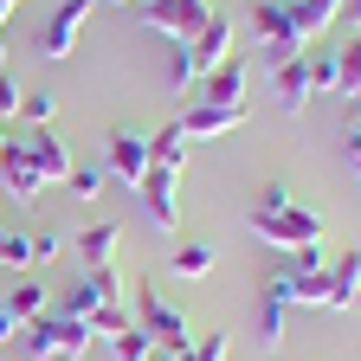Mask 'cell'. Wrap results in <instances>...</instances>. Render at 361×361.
Listing matches in <instances>:
<instances>
[{
    "mask_svg": "<svg viewBox=\"0 0 361 361\" xmlns=\"http://www.w3.org/2000/svg\"><path fill=\"white\" fill-rule=\"evenodd\" d=\"M252 233H258L271 252L297 258V252H310V245H323V213L303 207V200H290V207H252Z\"/></svg>",
    "mask_w": 361,
    "mask_h": 361,
    "instance_id": "obj_1",
    "label": "cell"
},
{
    "mask_svg": "<svg viewBox=\"0 0 361 361\" xmlns=\"http://www.w3.org/2000/svg\"><path fill=\"white\" fill-rule=\"evenodd\" d=\"M90 323H78V316H59V310H45V316H32V323L20 329V348L32 355V361H84L90 355Z\"/></svg>",
    "mask_w": 361,
    "mask_h": 361,
    "instance_id": "obj_2",
    "label": "cell"
},
{
    "mask_svg": "<svg viewBox=\"0 0 361 361\" xmlns=\"http://www.w3.org/2000/svg\"><path fill=\"white\" fill-rule=\"evenodd\" d=\"M135 329H149V342H155L161 355H188V348H194L188 316H180L155 284H135Z\"/></svg>",
    "mask_w": 361,
    "mask_h": 361,
    "instance_id": "obj_3",
    "label": "cell"
},
{
    "mask_svg": "<svg viewBox=\"0 0 361 361\" xmlns=\"http://www.w3.org/2000/svg\"><path fill=\"white\" fill-rule=\"evenodd\" d=\"M97 310H123V278H116V264L84 271V278L65 290V303H59V316H78V323H90Z\"/></svg>",
    "mask_w": 361,
    "mask_h": 361,
    "instance_id": "obj_4",
    "label": "cell"
},
{
    "mask_svg": "<svg viewBox=\"0 0 361 361\" xmlns=\"http://www.w3.org/2000/svg\"><path fill=\"white\" fill-rule=\"evenodd\" d=\"M252 32L264 39V52L271 59H303V32H297V20H290V0H258L252 7Z\"/></svg>",
    "mask_w": 361,
    "mask_h": 361,
    "instance_id": "obj_5",
    "label": "cell"
},
{
    "mask_svg": "<svg viewBox=\"0 0 361 361\" xmlns=\"http://www.w3.org/2000/svg\"><path fill=\"white\" fill-rule=\"evenodd\" d=\"M207 20H213L207 0H149V7H142V26L161 32V39H174V45H188Z\"/></svg>",
    "mask_w": 361,
    "mask_h": 361,
    "instance_id": "obj_6",
    "label": "cell"
},
{
    "mask_svg": "<svg viewBox=\"0 0 361 361\" xmlns=\"http://www.w3.org/2000/svg\"><path fill=\"white\" fill-rule=\"evenodd\" d=\"M45 188H52V180L39 174V161H32V149L20 142V135H7V149H0V194H13V200H39Z\"/></svg>",
    "mask_w": 361,
    "mask_h": 361,
    "instance_id": "obj_7",
    "label": "cell"
},
{
    "mask_svg": "<svg viewBox=\"0 0 361 361\" xmlns=\"http://www.w3.org/2000/svg\"><path fill=\"white\" fill-rule=\"evenodd\" d=\"M135 200H142V213H149L155 233H174V226H180V174L149 168V174H142V188H135Z\"/></svg>",
    "mask_w": 361,
    "mask_h": 361,
    "instance_id": "obj_8",
    "label": "cell"
},
{
    "mask_svg": "<svg viewBox=\"0 0 361 361\" xmlns=\"http://www.w3.org/2000/svg\"><path fill=\"white\" fill-rule=\"evenodd\" d=\"M90 7H97V0H65V7H59L52 20H45V32H39V52H45V59H71V45H78V32H84Z\"/></svg>",
    "mask_w": 361,
    "mask_h": 361,
    "instance_id": "obj_9",
    "label": "cell"
},
{
    "mask_svg": "<svg viewBox=\"0 0 361 361\" xmlns=\"http://www.w3.org/2000/svg\"><path fill=\"white\" fill-rule=\"evenodd\" d=\"M110 174L123 180L129 194L142 188V174H149V135H135V129H110Z\"/></svg>",
    "mask_w": 361,
    "mask_h": 361,
    "instance_id": "obj_10",
    "label": "cell"
},
{
    "mask_svg": "<svg viewBox=\"0 0 361 361\" xmlns=\"http://www.w3.org/2000/svg\"><path fill=\"white\" fill-rule=\"evenodd\" d=\"M188 59H194V71H200V78H207V71H219L226 59H233V20L213 13V20L188 39Z\"/></svg>",
    "mask_w": 361,
    "mask_h": 361,
    "instance_id": "obj_11",
    "label": "cell"
},
{
    "mask_svg": "<svg viewBox=\"0 0 361 361\" xmlns=\"http://www.w3.org/2000/svg\"><path fill=\"white\" fill-rule=\"evenodd\" d=\"M245 123V110L239 104H188V116H180V129H188V142H207V135H233Z\"/></svg>",
    "mask_w": 361,
    "mask_h": 361,
    "instance_id": "obj_12",
    "label": "cell"
},
{
    "mask_svg": "<svg viewBox=\"0 0 361 361\" xmlns=\"http://www.w3.org/2000/svg\"><path fill=\"white\" fill-rule=\"evenodd\" d=\"M20 142L32 149V161H39V174H45V180H65V174L78 168V161H71V149H65V135H59L52 123H39L32 135H20Z\"/></svg>",
    "mask_w": 361,
    "mask_h": 361,
    "instance_id": "obj_13",
    "label": "cell"
},
{
    "mask_svg": "<svg viewBox=\"0 0 361 361\" xmlns=\"http://www.w3.org/2000/svg\"><path fill=\"white\" fill-rule=\"evenodd\" d=\"M200 104H239V110H245V59H239V52L226 59L219 71L200 78Z\"/></svg>",
    "mask_w": 361,
    "mask_h": 361,
    "instance_id": "obj_14",
    "label": "cell"
},
{
    "mask_svg": "<svg viewBox=\"0 0 361 361\" xmlns=\"http://www.w3.org/2000/svg\"><path fill=\"white\" fill-rule=\"evenodd\" d=\"M361 297V245H342V258L329 264V303L323 310H355Z\"/></svg>",
    "mask_w": 361,
    "mask_h": 361,
    "instance_id": "obj_15",
    "label": "cell"
},
{
    "mask_svg": "<svg viewBox=\"0 0 361 361\" xmlns=\"http://www.w3.org/2000/svg\"><path fill=\"white\" fill-rule=\"evenodd\" d=\"M116 245H123V226H116V219H97V226H84V233H78V258H84V271H97V264H116Z\"/></svg>",
    "mask_w": 361,
    "mask_h": 361,
    "instance_id": "obj_16",
    "label": "cell"
},
{
    "mask_svg": "<svg viewBox=\"0 0 361 361\" xmlns=\"http://www.w3.org/2000/svg\"><path fill=\"white\" fill-rule=\"evenodd\" d=\"M271 90H278L284 110H303L310 104V59H278L271 65Z\"/></svg>",
    "mask_w": 361,
    "mask_h": 361,
    "instance_id": "obj_17",
    "label": "cell"
},
{
    "mask_svg": "<svg viewBox=\"0 0 361 361\" xmlns=\"http://www.w3.org/2000/svg\"><path fill=\"white\" fill-rule=\"evenodd\" d=\"M180 161H188V129H180V123H161V129L149 135V168L180 174Z\"/></svg>",
    "mask_w": 361,
    "mask_h": 361,
    "instance_id": "obj_18",
    "label": "cell"
},
{
    "mask_svg": "<svg viewBox=\"0 0 361 361\" xmlns=\"http://www.w3.org/2000/svg\"><path fill=\"white\" fill-rule=\"evenodd\" d=\"M336 13H342V0H290V20H297V32H303V39L329 32V26H336Z\"/></svg>",
    "mask_w": 361,
    "mask_h": 361,
    "instance_id": "obj_19",
    "label": "cell"
},
{
    "mask_svg": "<svg viewBox=\"0 0 361 361\" xmlns=\"http://www.w3.org/2000/svg\"><path fill=\"white\" fill-rule=\"evenodd\" d=\"M0 303H7L20 323H32V316H45V310H52V297H45V284H39V278H20V284L0 297Z\"/></svg>",
    "mask_w": 361,
    "mask_h": 361,
    "instance_id": "obj_20",
    "label": "cell"
},
{
    "mask_svg": "<svg viewBox=\"0 0 361 361\" xmlns=\"http://www.w3.org/2000/svg\"><path fill=\"white\" fill-rule=\"evenodd\" d=\"M213 264H219V252H213L207 239L174 245V278H213Z\"/></svg>",
    "mask_w": 361,
    "mask_h": 361,
    "instance_id": "obj_21",
    "label": "cell"
},
{
    "mask_svg": "<svg viewBox=\"0 0 361 361\" xmlns=\"http://www.w3.org/2000/svg\"><path fill=\"white\" fill-rule=\"evenodd\" d=\"M336 65H342V84H336V97H361V26L336 45Z\"/></svg>",
    "mask_w": 361,
    "mask_h": 361,
    "instance_id": "obj_22",
    "label": "cell"
},
{
    "mask_svg": "<svg viewBox=\"0 0 361 361\" xmlns=\"http://www.w3.org/2000/svg\"><path fill=\"white\" fill-rule=\"evenodd\" d=\"M110 355H116V361H149V355H161V348L149 342V329H135V323H129L123 336H110Z\"/></svg>",
    "mask_w": 361,
    "mask_h": 361,
    "instance_id": "obj_23",
    "label": "cell"
},
{
    "mask_svg": "<svg viewBox=\"0 0 361 361\" xmlns=\"http://www.w3.org/2000/svg\"><path fill=\"white\" fill-rule=\"evenodd\" d=\"M0 264H7V271H26L32 264V245H26L20 226H0Z\"/></svg>",
    "mask_w": 361,
    "mask_h": 361,
    "instance_id": "obj_24",
    "label": "cell"
},
{
    "mask_svg": "<svg viewBox=\"0 0 361 361\" xmlns=\"http://www.w3.org/2000/svg\"><path fill=\"white\" fill-rule=\"evenodd\" d=\"M336 84H342V65H336V45H329V52L310 59V90H336Z\"/></svg>",
    "mask_w": 361,
    "mask_h": 361,
    "instance_id": "obj_25",
    "label": "cell"
},
{
    "mask_svg": "<svg viewBox=\"0 0 361 361\" xmlns=\"http://www.w3.org/2000/svg\"><path fill=\"white\" fill-rule=\"evenodd\" d=\"M65 188H71L78 200H90V194H97V188H104V168H90V161H78V168L65 174Z\"/></svg>",
    "mask_w": 361,
    "mask_h": 361,
    "instance_id": "obj_26",
    "label": "cell"
},
{
    "mask_svg": "<svg viewBox=\"0 0 361 361\" xmlns=\"http://www.w3.org/2000/svg\"><path fill=\"white\" fill-rule=\"evenodd\" d=\"M188 84H200V71H194V59H188V45H174V65H168V90H188Z\"/></svg>",
    "mask_w": 361,
    "mask_h": 361,
    "instance_id": "obj_27",
    "label": "cell"
},
{
    "mask_svg": "<svg viewBox=\"0 0 361 361\" xmlns=\"http://www.w3.org/2000/svg\"><path fill=\"white\" fill-rule=\"evenodd\" d=\"M52 110H59V104L45 97V90H32V97H20V116H26L32 129H39V123H52Z\"/></svg>",
    "mask_w": 361,
    "mask_h": 361,
    "instance_id": "obj_28",
    "label": "cell"
},
{
    "mask_svg": "<svg viewBox=\"0 0 361 361\" xmlns=\"http://www.w3.org/2000/svg\"><path fill=\"white\" fill-rule=\"evenodd\" d=\"M194 361H226V329H207V336H194Z\"/></svg>",
    "mask_w": 361,
    "mask_h": 361,
    "instance_id": "obj_29",
    "label": "cell"
},
{
    "mask_svg": "<svg viewBox=\"0 0 361 361\" xmlns=\"http://www.w3.org/2000/svg\"><path fill=\"white\" fill-rule=\"evenodd\" d=\"M20 97H26V90L13 84V71H0V123H7V116H20Z\"/></svg>",
    "mask_w": 361,
    "mask_h": 361,
    "instance_id": "obj_30",
    "label": "cell"
},
{
    "mask_svg": "<svg viewBox=\"0 0 361 361\" xmlns=\"http://www.w3.org/2000/svg\"><path fill=\"white\" fill-rule=\"evenodd\" d=\"M26 245H32V264H52L59 258V233H26Z\"/></svg>",
    "mask_w": 361,
    "mask_h": 361,
    "instance_id": "obj_31",
    "label": "cell"
},
{
    "mask_svg": "<svg viewBox=\"0 0 361 361\" xmlns=\"http://www.w3.org/2000/svg\"><path fill=\"white\" fill-rule=\"evenodd\" d=\"M20 329H26V323H20L7 303H0V348H7V342H20Z\"/></svg>",
    "mask_w": 361,
    "mask_h": 361,
    "instance_id": "obj_32",
    "label": "cell"
},
{
    "mask_svg": "<svg viewBox=\"0 0 361 361\" xmlns=\"http://www.w3.org/2000/svg\"><path fill=\"white\" fill-rule=\"evenodd\" d=\"M342 155H348V168L361 161V123H348V129H342Z\"/></svg>",
    "mask_w": 361,
    "mask_h": 361,
    "instance_id": "obj_33",
    "label": "cell"
},
{
    "mask_svg": "<svg viewBox=\"0 0 361 361\" xmlns=\"http://www.w3.org/2000/svg\"><path fill=\"white\" fill-rule=\"evenodd\" d=\"M258 207H290V188H284V180H271V188L258 194Z\"/></svg>",
    "mask_w": 361,
    "mask_h": 361,
    "instance_id": "obj_34",
    "label": "cell"
},
{
    "mask_svg": "<svg viewBox=\"0 0 361 361\" xmlns=\"http://www.w3.org/2000/svg\"><path fill=\"white\" fill-rule=\"evenodd\" d=\"M336 20H348V26H361V0H342V13Z\"/></svg>",
    "mask_w": 361,
    "mask_h": 361,
    "instance_id": "obj_35",
    "label": "cell"
},
{
    "mask_svg": "<svg viewBox=\"0 0 361 361\" xmlns=\"http://www.w3.org/2000/svg\"><path fill=\"white\" fill-rule=\"evenodd\" d=\"M0 71H7V32H0Z\"/></svg>",
    "mask_w": 361,
    "mask_h": 361,
    "instance_id": "obj_36",
    "label": "cell"
},
{
    "mask_svg": "<svg viewBox=\"0 0 361 361\" xmlns=\"http://www.w3.org/2000/svg\"><path fill=\"white\" fill-rule=\"evenodd\" d=\"M168 361H194V348H188V355H168Z\"/></svg>",
    "mask_w": 361,
    "mask_h": 361,
    "instance_id": "obj_37",
    "label": "cell"
},
{
    "mask_svg": "<svg viewBox=\"0 0 361 361\" xmlns=\"http://www.w3.org/2000/svg\"><path fill=\"white\" fill-rule=\"evenodd\" d=\"M0 149H7V123H0Z\"/></svg>",
    "mask_w": 361,
    "mask_h": 361,
    "instance_id": "obj_38",
    "label": "cell"
},
{
    "mask_svg": "<svg viewBox=\"0 0 361 361\" xmlns=\"http://www.w3.org/2000/svg\"><path fill=\"white\" fill-rule=\"evenodd\" d=\"M355 188H361V161H355Z\"/></svg>",
    "mask_w": 361,
    "mask_h": 361,
    "instance_id": "obj_39",
    "label": "cell"
},
{
    "mask_svg": "<svg viewBox=\"0 0 361 361\" xmlns=\"http://www.w3.org/2000/svg\"><path fill=\"white\" fill-rule=\"evenodd\" d=\"M149 361H168V355H149Z\"/></svg>",
    "mask_w": 361,
    "mask_h": 361,
    "instance_id": "obj_40",
    "label": "cell"
}]
</instances>
